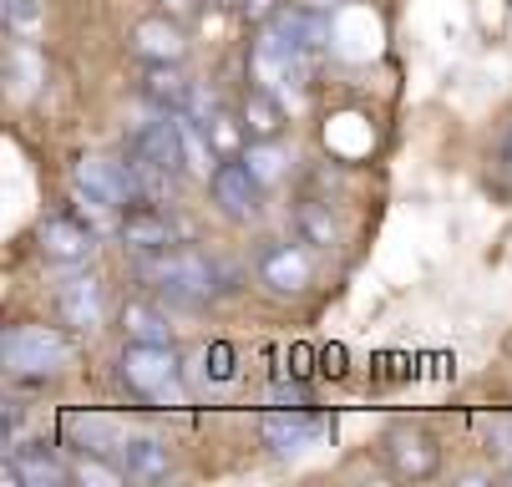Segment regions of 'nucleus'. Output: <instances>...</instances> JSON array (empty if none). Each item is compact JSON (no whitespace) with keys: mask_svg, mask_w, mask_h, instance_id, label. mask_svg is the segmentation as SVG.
Instances as JSON below:
<instances>
[{"mask_svg":"<svg viewBox=\"0 0 512 487\" xmlns=\"http://www.w3.org/2000/svg\"><path fill=\"white\" fill-rule=\"evenodd\" d=\"M71 472H77L82 482H102V487H117V482L127 477L122 467H107L102 457H82V462H77V467H71Z\"/></svg>","mask_w":512,"mask_h":487,"instance_id":"a878e982","label":"nucleus"},{"mask_svg":"<svg viewBox=\"0 0 512 487\" xmlns=\"http://www.w3.org/2000/svg\"><path fill=\"white\" fill-rule=\"evenodd\" d=\"M269 401H274V406H310V396H305V386H295V381H274V391H269Z\"/></svg>","mask_w":512,"mask_h":487,"instance_id":"bb28decb","label":"nucleus"},{"mask_svg":"<svg viewBox=\"0 0 512 487\" xmlns=\"http://www.w3.org/2000/svg\"><path fill=\"white\" fill-rule=\"evenodd\" d=\"M112 452H117V467H122L132 482H158V477H168V447L153 442V437H127V442H117Z\"/></svg>","mask_w":512,"mask_h":487,"instance_id":"f8f14e48","label":"nucleus"},{"mask_svg":"<svg viewBox=\"0 0 512 487\" xmlns=\"http://www.w3.org/2000/svg\"><path fill=\"white\" fill-rule=\"evenodd\" d=\"M77 219H82L87 229H97V234H107V229L122 224V219H112V203H102V198H92V193H82V188H77Z\"/></svg>","mask_w":512,"mask_h":487,"instance_id":"b1692460","label":"nucleus"},{"mask_svg":"<svg viewBox=\"0 0 512 487\" xmlns=\"http://www.w3.org/2000/svg\"><path fill=\"white\" fill-rule=\"evenodd\" d=\"M269 26H274L289 46H300L305 56H315V51L325 46V36H330V31H325V16H315V11H279Z\"/></svg>","mask_w":512,"mask_h":487,"instance_id":"f3484780","label":"nucleus"},{"mask_svg":"<svg viewBox=\"0 0 512 487\" xmlns=\"http://www.w3.org/2000/svg\"><path fill=\"white\" fill-rule=\"evenodd\" d=\"M163 11H173V16H188V11H193V0H163Z\"/></svg>","mask_w":512,"mask_h":487,"instance_id":"c85d7f7f","label":"nucleus"},{"mask_svg":"<svg viewBox=\"0 0 512 487\" xmlns=\"http://www.w3.org/2000/svg\"><path fill=\"white\" fill-rule=\"evenodd\" d=\"M178 117V143H183V168L193 173V178H213L218 173V148H213V137H208V127L193 117V112H173Z\"/></svg>","mask_w":512,"mask_h":487,"instance_id":"ddd939ff","label":"nucleus"},{"mask_svg":"<svg viewBox=\"0 0 512 487\" xmlns=\"http://www.w3.org/2000/svg\"><path fill=\"white\" fill-rule=\"evenodd\" d=\"M36 239H41L46 259H61V264H77V259H87L97 249V229H87L77 214L71 219H46Z\"/></svg>","mask_w":512,"mask_h":487,"instance_id":"6e6552de","label":"nucleus"},{"mask_svg":"<svg viewBox=\"0 0 512 487\" xmlns=\"http://www.w3.org/2000/svg\"><path fill=\"white\" fill-rule=\"evenodd\" d=\"M122 325H127V335H132V340H148V345H173V325H168V315H158L153 305H142V300L122 305Z\"/></svg>","mask_w":512,"mask_h":487,"instance_id":"aec40b11","label":"nucleus"},{"mask_svg":"<svg viewBox=\"0 0 512 487\" xmlns=\"http://www.w3.org/2000/svg\"><path fill=\"white\" fill-rule=\"evenodd\" d=\"M502 163L512 168V132H507V143H502Z\"/></svg>","mask_w":512,"mask_h":487,"instance_id":"c756f323","label":"nucleus"},{"mask_svg":"<svg viewBox=\"0 0 512 487\" xmlns=\"http://www.w3.org/2000/svg\"><path fill=\"white\" fill-rule=\"evenodd\" d=\"M239 117L249 127V137H279L284 132V102L274 97V87H249L239 102Z\"/></svg>","mask_w":512,"mask_h":487,"instance_id":"2eb2a0df","label":"nucleus"},{"mask_svg":"<svg viewBox=\"0 0 512 487\" xmlns=\"http://www.w3.org/2000/svg\"><path fill=\"white\" fill-rule=\"evenodd\" d=\"M259 274H264V285H269V290H279V295H300V290L310 285L315 264H310V254H305V249L279 244V249H269V254H264Z\"/></svg>","mask_w":512,"mask_h":487,"instance_id":"9d476101","label":"nucleus"},{"mask_svg":"<svg viewBox=\"0 0 512 487\" xmlns=\"http://www.w3.org/2000/svg\"><path fill=\"white\" fill-rule=\"evenodd\" d=\"M295 229H300V239H305V244H320V249L340 244V224L330 219V203L305 198V203L295 208Z\"/></svg>","mask_w":512,"mask_h":487,"instance_id":"6ab92c4d","label":"nucleus"},{"mask_svg":"<svg viewBox=\"0 0 512 487\" xmlns=\"http://www.w3.org/2000/svg\"><path fill=\"white\" fill-rule=\"evenodd\" d=\"M117 234H122V244H132V249H168V244H178L183 229L163 214V208L132 203L127 214H122V224H117Z\"/></svg>","mask_w":512,"mask_h":487,"instance_id":"423d86ee","label":"nucleus"},{"mask_svg":"<svg viewBox=\"0 0 512 487\" xmlns=\"http://www.w3.org/2000/svg\"><path fill=\"white\" fill-rule=\"evenodd\" d=\"M315 432H320V422H315L305 406H274L264 416V427H259L264 447H274V452H300Z\"/></svg>","mask_w":512,"mask_h":487,"instance_id":"1a4fd4ad","label":"nucleus"},{"mask_svg":"<svg viewBox=\"0 0 512 487\" xmlns=\"http://www.w3.org/2000/svg\"><path fill=\"white\" fill-rule=\"evenodd\" d=\"M208 188H213V198H218V208H224V214L229 219H254L259 214V178L249 173V163L239 158H224V163H218V173L208 178Z\"/></svg>","mask_w":512,"mask_h":487,"instance_id":"39448f33","label":"nucleus"},{"mask_svg":"<svg viewBox=\"0 0 512 487\" xmlns=\"http://www.w3.org/2000/svg\"><path fill=\"white\" fill-rule=\"evenodd\" d=\"M203 127H208V137H213L218 158H234V153L244 148V132H249V127H244V117H224V112H213Z\"/></svg>","mask_w":512,"mask_h":487,"instance_id":"4be33fe9","label":"nucleus"},{"mask_svg":"<svg viewBox=\"0 0 512 487\" xmlns=\"http://www.w3.org/2000/svg\"><path fill=\"white\" fill-rule=\"evenodd\" d=\"M142 280H153V290L168 300V305H183V310H198L203 300H213L218 290H229V285H218L224 274H218V264H208L203 254L193 249H142Z\"/></svg>","mask_w":512,"mask_h":487,"instance_id":"f257e3e1","label":"nucleus"},{"mask_svg":"<svg viewBox=\"0 0 512 487\" xmlns=\"http://www.w3.org/2000/svg\"><path fill=\"white\" fill-rule=\"evenodd\" d=\"M0 356H6L11 371L46 376V371H61L71 361V340L51 325H11L6 340H0Z\"/></svg>","mask_w":512,"mask_h":487,"instance_id":"f03ea898","label":"nucleus"},{"mask_svg":"<svg viewBox=\"0 0 512 487\" xmlns=\"http://www.w3.org/2000/svg\"><path fill=\"white\" fill-rule=\"evenodd\" d=\"M142 97H148L153 107L163 112H188V77L178 72V61H148V77H142Z\"/></svg>","mask_w":512,"mask_h":487,"instance_id":"9b49d317","label":"nucleus"},{"mask_svg":"<svg viewBox=\"0 0 512 487\" xmlns=\"http://www.w3.org/2000/svg\"><path fill=\"white\" fill-rule=\"evenodd\" d=\"M244 163H249V173L269 188V183H279L284 178V163H289V153L274 143V137H254V143L244 148Z\"/></svg>","mask_w":512,"mask_h":487,"instance_id":"412c9836","label":"nucleus"},{"mask_svg":"<svg viewBox=\"0 0 512 487\" xmlns=\"http://www.w3.org/2000/svg\"><path fill=\"white\" fill-rule=\"evenodd\" d=\"M122 381L142 396H168L178 381V356L173 345H148V340H132L122 351Z\"/></svg>","mask_w":512,"mask_h":487,"instance_id":"7ed1b4c3","label":"nucleus"},{"mask_svg":"<svg viewBox=\"0 0 512 487\" xmlns=\"http://www.w3.org/2000/svg\"><path fill=\"white\" fill-rule=\"evenodd\" d=\"M11 462L21 467L26 487H61V482L71 477V472H66V467H61V462H56L46 447H36V442H31V447H16V457H11Z\"/></svg>","mask_w":512,"mask_h":487,"instance_id":"a211bd4d","label":"nucleus"},{"mask_svg":"<svg viewBox=\"0 0 512 487\" xmlns=\"http://www.w3.org/2000/svg\"><path fill=\"white\" fill-rule=\"evenodd\" d=\"M386 457H391V467L401 472V477H431L436 472V442L421 432V427H396V432H386Z\"/></svg>","mask_w":512,"mask_h":487,"instance_id":"0eeeda50","label":"nucleus"},{"mask_svg":"<svg viewBox=\"0 0 512 487\" xmlns=\"http://www.w3.org/2000/svg\"><path fill=\"white\" fill-rule=\"evenodd\" d=\"M193 366H198L203 381H218V386L234 381V351H229V345H203Z\"/></svg>","mask_w":512,"mask_h":487,"instance_id":"5701e85b","label":"nucleus"},{"mask_svg":"<svg viewBox=\"0 0 512 487\" xmlns=\"http://www.w3.org/2000/svg\"><path fill=\"white\" fill-rule=\"evenodd\" d=\"M71 183H77L82 193L112 203V208H127L137 193H142V178L132 163H112V158H77V168H71Z\"/></svg>","mask_w":512,"mask_h":487,"instance_id":"20e7f679","label":"nucleus"},{"mask_svg":"<svg viewBox=\"0 0 512 487\" xmlns=\"http://www.w3.org/2000/svg\"><path fill=\"white\" fill-rule=\"evenodd\" d=\"M132 46L148 56V61H183V51H188V41H183V31L168 21V16H158V21H142L137 31H132Z\"/></svg>","mask_w":512,"mask_h":487,"instance_id":"dca6fc26","label":"nucleus"},{"mask_svg":"<svg viewBox=\"0 0 512 487\" xmlns=\"http://www.w3.org/2000/svg\"><path fill=\"white\" fill-rule=\"evenodd\" d=\"M56 305H61V315H66V325H77V330H92L97 320H102V285L92 280H66L61 285V295H56Z\"/></svg>","mask_w":512,"mask_h":487,"instance_id":"4468645a","label":"nucleus"},{"mask_svg":"<svg viewBox=\"0 0 512 487\" xmlns=\"http://www.w3.org/2000/svg\"><path fill=\"white\" fill-rule=\"evenodd\" d=\"M41 16H46L41 0H6V21H11L21 36H36V31H41Z\"/></svg>","mask_w":512,"mask_h":487,"instance_id":"393cba45","label":"nucleus"},{"mask_svg":"<svg viewBox=\"0 0 512 487\" xmlns=\"http://www.w3.org/2000/svg\"><path fill=\"white\" fill-rule=\"evenodd\" d=\"M239 11H244V16H254V21H264V16H274V0H244Z\"/></svg>","mask_w":512,"mask_h":487,"instance_id":"cd10ccee","label":"nucleus"}]
</instances>
